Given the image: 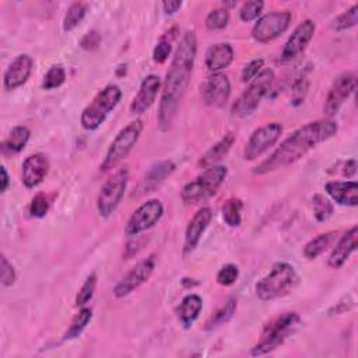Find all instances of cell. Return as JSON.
<instances>
[{"label": "cell", "mask_w": 358, "mask_h": 358, "mask_svg": "<svg viewBox=\"0 0 358 358\" xmlns=\"http://www.w3.org/2000/svg\"><path fill=\"white\" fill-rule=\"evenodd\" d=\"M196 53L197 38L194 32L187 31L179 41L161 88L162 94L158 108V126L162 131H168L173 123L192 78Z\"/></svg>", "instance_id": "1"}, {"label": "cell", "mask_w": 358, "mask_h": 358, "mask_svg": "<svg viewBox=\"0 0 358 358\" xmlns=\"http://www.w3.org/2000/svg\"><path fill=\"white\" fill-rule=\"evenodd\" d=\"M337 130L338 126L331 119H322L303 124L288 136L268 158L255 166L253 173L266 175L295 164L320 143L331 138Z\"/></svg>", "instance_id": "2"}, {"label": "cell", "mask_w": 358, "mask_h": 358, "mask_svg": "<svg viewBox=\"0 0 358 358\" xmlns=\"http://www.w3.org/2000/svg\"><path fill=\"white\" fill-rule=\"evenodd\" d=\"M301 323L302 319L296 312H284L270 319L264 324L260 338L252 347L250 355L259 357L274 351L299 327Z\"/></svg>", "instance_id": "3"}, {"label": "cell", "mask_w": 358, "mask_h": 358, "mask_svg": "<svg viewBox=\"0 0 358 358\" xmlns=\"http://www.w3.org/2000/svg\"><path fill=\"white\" fill-rule=\"evenodd\" d=\"M298 282L295 268L287 262H277L273 264L268 274L260 278L256 285V295L259 299L267 302L288 295Z\"/></svg>", "instance_id": "4"}, {"label": "cell", "mask_w": 358, "mask_h": 358, "mask_svg": "<svg viewBox=\"0 0 358 358\" xmlns=\"http://www.w3.org/2000/svg\"><path fill=\"white\" fill-rule=\"evenodd\" d=\"M227 173L228 169L225 165L206 168L200 175L183 186L180 192L182 201L189 206L207 201L218 192L227 178Z\"/></svg>", "instance_id": "5"}, {"label": "cell", "mask_w": 358, "mask_h": 358, "mask_svg": "<svg viewBox=\"0 0 358 358\" xmlns=\"http://www.w3.org/2000/svg\"><path fill=\"white\" fill-rule=\"evenodd\" d=\"M122 98V90L116 84H108L84 108L80 122L85 130H96L116 108Z\"/></svg>", "instance_id": "6"}, {"label": "cell", "mask_w": 358, "mask_h": 358, "mask_svg": "<svg viewBox=\"0 0 358 358\" xmlns=\"http://www.w3.org/2000/svg\"><path fill=\"white\" fill-rule=\"evenodd\" d=\"M274 81V71L271 69H263L252 81L246 90L235 99L231 106L232 116L236 117H246L250 116L257 106L260 105L262 99L267 95Z\"/></svg>", "instance_id": "7"}, {"label": "cell", "mask_w": 358, "mask_h": 358, "mask_svg": "<svg viewBox=\"0 0 358 358\" xmlns=\"http://www.w3.org/2000/svg\"><path fill=\"white\" fill-rule=\"evenodd\" d=\"M143 129H144V122L141 119H136L130 122L127 126H124L116 134L99 166L101 172L112 171L120 161H123L130 154V151L137 144Z\"/></svg>", "instance_id": "8"}, {"label": "cell", "mask_w": 358, "mask_h": 358, "mask_svg": "<svg viewBox=\"0 0 358 358\" xmlns=\"http://www.w3.org/2000/svg\"><path fill=\"white\" fill-rule=\"evenodd\" d=\"M129 182V169L126 166L119 168L106 179L96 199V210L101 217H110L119 207Z\"/></svg>", "instance_id": "9"}, {"label": "cell", "mask_w": 358, "mask_h": 358, "mask_svg": "<svg viewBox=\"0 0 358 358\" xmlns=\"http://www.w3.org/2000/svg\"><path fill=\"white\" fill-rule=\"evenodd\" d=\"M292 14L288 10L271 11L262 15L252 28V38L259 43H268L281 36L291 24Z\"/></svg>", "instance_id": "10"}, {"label": "cell", "mask_w": 358, "mask_h": 358, "mask_svg": "<svg viewBox=\"0 0 358 358\" xmlns=\"http://www.w3.org/2000/svg\"><path fill=\"white\" fill-rule=\"evenodd\" d=\"M282 133V126L278 122H270L257 127L249 137L245 148L243 158L246 161H255L267 152L280 138Z\"/></svg>", "instance_id": "11"}, {"label": "cell", "mask_w": 358, "mask_h": 358, "mask_svg": "<svg viewBox=\"0 0 358 358\" xmlns=\"http://www.w3.org/2000/svg\"><path fill=\"white\" fill-rule=\"evenodd\" d=\"M164 206L158 199H151L143 203L127 220L124 234L127 236H137L138 234L152 228L162 217Z\"/></svg>", "instance_id": "12"}, {"label": "cell", "mask_w": 358, "mask_h": 358, "mask_svg": "<svg viewBox=\"0 0 358 358\" xmlns=\"http://www.w3.org/2000/svg\"><path fill=\"white\" fill-rule=\"evenodd\" d=\"M155 266H157V259L154 255L138 262L113 287V295L116 298H123V296L131 294L134 289H137L141 284H144L151 277Z\"/></svg>", "instance_id": "13"}, {"label": "cell", "mask_w": 358, "mask_h": 358, "mask_svg": "<svg viewBox=\"0 0 358 358\" xmlns=\"http://www.w3.org/2000/svg\"><path fill=\"white\" fill-rule=\"evenodd\" d=\"M357 85V76L352 71L341 73L333 81L329 94L323 105V113L327 117H333L340 110L344 101L354 92Z\"/></svg>", "instance_id": "14"}, {"label": "cell", "mask_w": 358, "mask_h": 358, "mask_svg": "<svg viewBox=\"0 0 358 358\" xmlns=\"http://www.w3.org/2000/svg\"><path fill=\"white\" fill-rule=\"evenodd\" d=\"M229 95H231L229 78L221 71L213 73L211 76H208L204 84L201 85L203 101L210 106H215V108L224 106L228 102Z\"/></svg>", "instance_id": "15"}, {"label": "cell", "mask_w": 358, "mask_h": 358, "mask_svg": "<svg viewBox=\"0 0 358 358\" xmlns=\"http://www.w3.org/2000/svg\"><path fill=\"white\" fill-rule=\"evenodd\" d=\"M315 29H316V25L312 20H303L287 39L281 52L282 60H292L296 56H299L312 41L315 35Z\"/></svg>", "instance_id": "16"}, {"label": "cell", "mask_w": 358, "mask_h": 358, "mask_svg": "<svg viewBox=\"0 0 358 358\" xmlns=\"http://www.w3.org/2000/svg\"><path fill=\"white\" fill-rule=\"evenodd\" d=\"M162 88L161 78L157 74H148L140 84V88L130 103V112L133 115H143L155 102L158 92Z\"/></svg>", "instance_id": "17"}, {"label": "cell", "mask_w": 358, "mask_h": 358, "mask_svg": "<svg viewBox=\"0 0 358 358\" xmlns=\"http://www.w3.org/2000/svg\"><path fill=\"white\" fill-rule=\"evenodd\" d=\"M213 220V210L210 207H201L189 221L186 231H185V241H183V256L190 255L196 246L199 245L204 231L210 225Z\"/></svg>", "instance_id": "18"}, {"label": "cell", "mask_w": 358, "mask_h": 358, "mask_svg": "<svg viewBox=\"0 0 358 358\" xmlns=\"http://www.w3.org/2000/svg\"><path fill=\"white\" fill-rule=\"evenodd\" d=\"M50 164L45 154L36 152L28 155L21 166L22 183L27 189H34L43 182L49 172Z\"/></svg>", "instance_id": "19"}, {"label": "cell", "mask_w": 358, "mask_h": 358, "mask_svg": "<svg viewBox=\"0 0 358 358\" xmlns=\"http://www.w3.org/2000/svg\"><path fill=\"white\" fill-rule=\"evenodd\" d=\"M32 67H34V60L27 53L18 55L4 71V76H3L4 90L13 91L24 85L32 73Z\"/></svg>", "instance_id": "20"}, {"label": "cell", "mask_w": 358, "mask_h": 358, "mask_svg": "<svg viewBox=\"0 0 358 358\" xmlns=\"http://www.w3.org/2000/svg\"><path fill=\"white\" fill-rule=\"evenodd\" d=\"M357 238H358L357 225H354L352 228H350L347 232L341 235V238L338 239V242L336 243L334 249L329 256L327 264L330 268L337 270L344 266V263L348 260L351 253H354L357 249Z\"/></svg>", "instance_id": "21"}, {"label": "cell", "mask_w": 358, "mask_h": 358, "mask_svg": "<svg viewBox=\"0 0 358 358\" xmlns=\"http://www.w3.org/2000/svg\"><path fill=\"white\" fill-rule=\"evenodd\" d=\"M326 193L341 206L358 204V185L355 180H330L324 185Z\"/></svg>", "instance_id": "22"}, {"label": "cell", "mask_w": 358, "mask_h": 358, "mask_svg": "<svg viewBox=\"0 0 358 358\" xmlns=\"http://www.w3.org/2000/svg\"><path fill=\"white\" fill-rule=\"evenodd\" d=\"M234 60V49L229 43H215L206 52L204 64L211 73H218L227 69Z\"/></svg>", "instance_id": "23"}, {"label": "cell", "mask_w": 358, "mask_h": 358, "mask_svg": "<svg viewBox=\"0 0 358 358\" xmlns=\"http://www.w3.org/2000/svg\"><path fill=\"white\" fill-rule=\"evenodd\" d=\"M234 143H235V134L231 131L227 133L222 138H220L213 147H210L204 152V155L199 159V166L206 169V168L218 165V162L228 154Z\"/></svg>", "instance_id": "24"}, {"label": "cell", "mask_w": 358, "mask_h": 358, "mask_svg": "<svg viewBox=\"0 0 358 358\" xmlns=\"http://www.w3.org/2000/svg\"><path fill=\"white\" fill-rule=\"evenodd\" d=\"M31 131L27 126H15L11 129L8 136L1 141L0 150L4 157H11L21 152L29 141Z\"/></svg>", "instance_id": "25"}, {"label": "cell", "mask_w": 358, "mask_h": 358, "mask_svg": "<svg viewBox=\"0 0 358 358\" xmlns=\"http://www.w3.org/2000/svg\"><path fill=\"white\" fill-rule=\"evenodd\" d=\"M175 171V164L169 159L159 161L150 166L143 178V192H152L158 187L172 172Z\"/></svg>", "instance_id": "26"}, {"label": "cell", "mask_w": 358, "mask_h": 358, "mask_svg": "<svg viewBox=\"0 0 358 358\" xmlns=\"http://www.w3.org/2000/svg\"><path fill=\"white\" fill-rule=\"evenodd\" d=\"M203 309V299L197 294L186 295L178 306V319L185 329L192 327Z\"/></svg>", "instance_id": "27"}, {"label": "cell", "mask_w": 358, "mask_h": 358, "mask_svg": "<svg viewBox=\"0 0 358 358\" xmlns=\"http://www.w3.org/2000/svg\"><path fill=\"white\" fill-rule=\"evenodd\" d=\"M338 232L337 231H327L323 234H319L313 239H310L305 246H303V256L308 260H315L319 257L323 252H326L337 239Z\"/></svg>", "instance_id": "28"}, {"label": "cell", "mask_w": 358, "mask_h": 358, "mask_svg": "<svg viewBox=\"0 0 358 358\" xmlns=\"http://www.w3.org/2000/svg\"><path fill=\"white\" fill-rule=\"evenodd\" d=\"M236 305H238V303H236V298H234V296L228 298L227 302H225L222 306H220V308L208 317V320H207L206 324H204V330H213V329H215V327H218V326L225 324L227 322H229V320L232 319L235 310H236Z\"/></svg>", "instance_id": "29"}, {"label": "cell", "mask_w": 358, "mask_h": 358, "mask_svg": "<svg viewBox=\"0 0 358 358\" xmlns=\"http://www.w3.org/2000/svg\"><path fill=\"white\" fill-rule=\"evenodd\" d=\"M243 203L238 197L228 199L222 206V220L228 227L238 228L242 224Z\"/></svg>", "instance_id": "30"}, {"label": "cell", "mask_w": 358, "mask_h": 358, "mask_svg": "<svg viewBox=\"0 0 358 358\" xmlns=\"http://www.w3.org/2000/svg\"><path fill=\"white\" fill-rule=\"evenodd\" d=\"M91 319H92V310L90 308H81L80 312L73 317L63 338L64 340L77 338L83 333V330L87 327V324L91 322Z\"/></svg>", "instance_id": "31"}, {"label": "cell", "mask_w": 358, "mask_h": 358, "mask_svg": "<svg viewBox=\"0 0 358 358\" xmlns=\"http://www.w3.org/2000/svg\"><path fill=\"white\" fill-rule=\"evenodd\" d=\"M87 14V4L83 1H74L69 6L67 13L63 20V31L71 32L85 17Z\"/></svg>", "instance_id": "32"}, {"label": "cell", "mask_w": 358, "mask_h": 358, "mask_svg": "<svg viewBox=\"0 0 358 358\" xmlns=\"http://www.w3.org/2000/svg\"><path fill=\"white\" fill-rule=\"evenodd\" d=\"M312 207H313V215L319 222L327 221L334 213L333 203L327 197L319 193L312 197Z\"/></svg>", "instance_id": "33"}, {"label": "cell", "mask_w": 358, "mask_h": 358, "mask_svg": "<svg viewBox=\"0 0 358 358\" xmlns=\"http://www.w3.org/2000/svg\"><path fill=\"white\" fill-rule=\"evenodd\" d=\"M357 22H358V4H354L351 8L345 10L344 13H341L333 20L331 28L341 32L355 27Z\"/></svg>", "instance_id": "34"}, {"label": "cell", "mask_w": 358, "mask_h": 358, "mask_svg": "<svg viewBox=\"0 0 358 358\" xmlns=\"http://www.w3.org/2000/svg\"><path fill=\"white\" fill-rule=\"evenodd\" d=\"M64 81H66L64 67L62 64H53L43 76L42 88L43 90H55V88H59Z\"/></svg>", "instance_id": "35"}, {"label": "cell", "mask_w": 358, "mask_h": 358, "mask_svg": "<svg viewBox=\"0 0 358 358\" xmlns=\"http://www.w3.org/2000/svg\"><path fill=\"white\" fill-rule=\"evenodd\" d=\"M96 281H98V278H96L95 273H91L85 278L84 284L81 285V288L78 289V292L76 295V302H74L76 306H84L85 303H88L92 299V296L95 294V288H96Z\"/></svg>", "instance_id": "36"}, {"label": "cell", "mask_w": 358, "mask_h": 358, "mask_svg": "<svg viewBox=\"0 0 358 358\" xmlns=\"http://www.w3.org/2000/svg\"><path fill=\"white\" fill-rule=\"evenodd\" d=\"M229 22V13L225 7L211 10L206 17V27L210 31L224 29Z\"/></svg>", "instance_id": "37"}, {"label": "cell", "mask_w": 358, "mask_h": 358, "mask_svg": "<svg viewBox=\"0 0 358 358\" xmlns=\"http://www.w3.org/2000/svg\"><path fill=\"white\" fill-rule=\"evenodd\" d=\"M50 207V201L43 192L36 193L29 204V214L35 218H43Z\"/></svg>", "instance_id": "38"}, {"label": "cell", "mask_w": 358, "mask_h": 358, "mask_svg": "<svg viewBox=\"0 0 358 358\" xmlns=\"http://www.w3.org/2000/svg\"><path fill=\"white\" fill-rule=\"evenodd\" d=\"M238 277H239V268H238V266L234 264V263H227V264H224V266L218 270L215 278H217V282H218L220 285L229 287V285H232V284L236 282Z\"/></svg>", "instance_id": "39"}, {"label": "cell", "mask_w": 358, "mask_h": 358, "mask_svg": "<svg viewBox=\"0 0 358 358\" xmlns=\"http://www.w3.org/2000/svg\"><path fill=\"white\" fill-rule=\"evenodd\" d=\"M263 7H264V3H263V1H259V0L246 1V3H243V6H242L241 10H239V18H241L243 22L253 21V20H256V18L260 15Z\"/></svg>", "instance_id": "40"}, {"label": "cell", "mask_w": 358, "mask_h": 358, "mask_svg": "<svg viewBox=\"0 0 358 358\" xmlns=\"http://www.w3.org/2000/svg\"><path fill=\"white\" fill-rule=\"evenodd\" d=\"M171 52H172V41L168 39V36L165 35L155 45V48L152 50V60L158 64H162L168 60Z\"/></svg>", "instance_id": "41"}, {"label": "cell", "mask_w": 358, "mask_h": 358, "mask_svg": "<svg viewBox=\"0 0 358 358\" xmlns=\"http://www.w3.org/2000/svg\"><path fill=\"white\" fill-rule=\"evenodd\" d=\"M263 64H264L263 59H253L249 63H246L242 69V73H241L242 83L252 81L263 70Z\"/></svg>", "instance_id": "42"}, {"label": "cell", "mask_w": 358, "mask_h": 358, "mask_svg": "<svg viewBox=\"0 0 358 358\" xmlns=\"http://www.w3.org/2000/svg\"><path fill=\"white\" fill-rule=\"evenodd\" d=\"M0 260H1V266H0L1 284H3L4 287H11V285L15 282V278H17L14 266L7 260V257H6L4 255H1Z\"/></svg>", "instance_id": "43"}, {"label": "cell", "mask_w": 358, "mask_h": 358, "mask_svg": "<svg viewBox=\"0 0 358 358\" xmlns=\"http://www.w3.org/2000/svg\"><path fill=\"white\" fill-rule=\"evenodd\" d=\"M308 88H309V81L305 77H301L299 80H296L294 83V87H292L294 103L303 102V98H305V95L308 92Z\"/></svg>", "instance_id": "44"}, {"label": "cell", "mask_w": 358, "mask_h": 358, "mask_svg": "<svg viewBox=\"0 0 358 358\" xmlns=\"http://www.w3.org/2000/svg\"><path fill=\"white\" fill-rule=\"evenodd\" d=\"M99 43H101V34L94 29L87 32L80 41V46L85 50H94L99 46Z\"/></svg>", "instance_id": "45"}, {"label": "cell", "mask_w": 358, "mask_h": 358, "mask_svg": "<svg viewBox=\"0 0 358 358\" xmlns=\"http://www.w3.org/2000/svg\"><path fill=\"white\" fill-rule=\"evenodd\" d=\"M182 7V1H178V0H175V1H162V8H164V11H165V14H175L179 8Z\"/></svg>", "instance_id": "46"}, {"label": "cell", "mask_w": 358, "mask_h": 358, "mask_svg": "<svg viewBox=\"0 0 358 358\" xmlns=\"http://www.w3.org/2000/svg\"><path fill=\"white\" fill-rule=\"evenodd\" d=\"M357 172V161L355 159H348L344 165V175L347 178H354Z\"/></svg>", "instance_id": "47"}, {"label": "cell", "mask_w": 358, "mask_h": 358, "mask_svg": "<svg viewBox=\"0 0 358 358\" xmlns=\"http://www.w3.org/2000/svg\"><path fill=\"white\" fill-rule=\"evenodd\" d=\"M0 168H1V169H0V171H1V187H0V192L4 193V192L8 189L10 179H8V173H7V171H6V166L1 165Z\"/></svg>", "instance_id": "48"}]
</instances>
